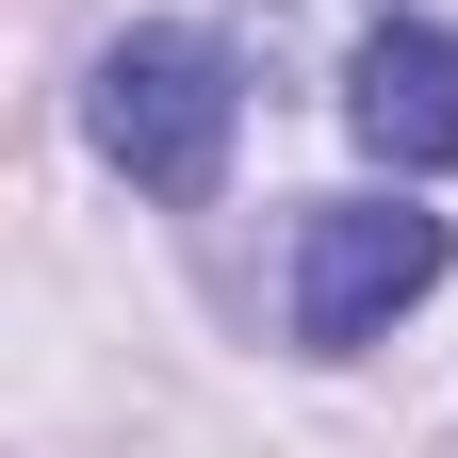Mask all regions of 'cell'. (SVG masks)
Instances as JSON below:
<instances>
[{
    "mask_svg": "<svg viewBox=\"0 0 458 458\" xmlns=\"http://www.w3.org/2000/svg\"><path fill=\"white\" fill-rule=\"evenodd\" d=\"M426 278H442V213H410V197H327L295 229V344L344 360V344H377Z\"/></svg>",
    "mask_w": 458,
    "mask_h": 458,
    "instance_id": "obj_2",
    "label": "cell"
},
{
    "mask_svg": "<svg viewBox=\"0 0 458 458\" xmlns=\"http://www.w3.org/2000/svg\"><path fill=\"white\" fill-rule=\"evenodd\" d=\"M82 131H98V164H114L131 197H213V181H229V131H246L229 33H197V17L114 33L98 82H82Z\"/></svg>",
    "mask_w": 458,
    "mask_h": 458,
    "instance_id": "obj_1",
    "label": "cell"
},
{
    "mask_svg": "<svg viewBox=\"0 0 458 458\" xmlns=\"http://www.w3.org/2000/svg\"><path fill=\"white\" fill-rule=\"evenodd\" d=\"M344 131H360L393 181H442L458 164V33L442 17H377L360 66H344Z\"/></svg>",
    "mask_w": 458,
    "mask_h": 458,
    "instance_id": "obj_3",
    "label": "cell"
}]
</instances>
